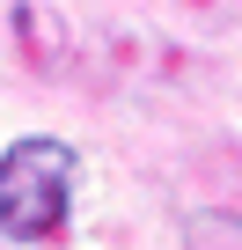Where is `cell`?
Instances as JSON below:
<instances>
[{"label": "cell", "instance_id": "6da1fadb", "mask_svg": "<svg viewBox=\"0 0 242 250\" xmlns=\"http://www.w3.org/2000/svg\"><path fill=\"white\" fill-rule=\"evenodd\" d=\"M81 184V155L66 140H15L0 155V228L15 243H44L59 235L66 206Z\"/></svg>", "mask_w": 242, "mask_h": 250}]
</instances>
